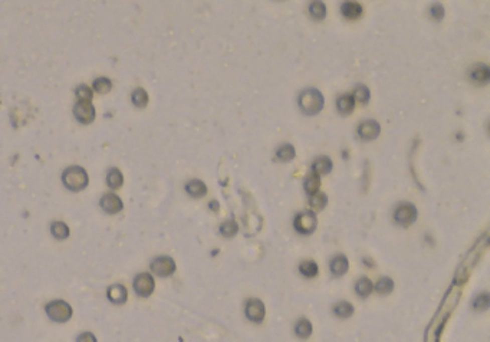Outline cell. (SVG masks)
Listing matches in <instances>:
<instances>
[{
	"instance_id": "6da1fadb",
	"label": "cell",
	"mask_w": 490,
	"mask_h": 342,
	"mask_svg": "<svg viewBox=\"0 0 490 342\" xmlns=\"http://www.w3.org/2000/svg\"><path fill=\"white\" fill-rule=\"evenodd\" d=\"M298 104L300 111L305 115H316L325 107V98L319 89L308 88L300 92L298 98Z\"/></svg>"
},
{
	"instance_id": "7a4b0ae2",
	"label": "cell",
	"mask_w": 490,
	"mask_h": 342,
	"mask_svg": "<svg viewBox=\"0 0 490 342\" xmlns=\"http://www.w3.org/2000/svg\"><path fill=\"white\" fill-rule=\"evenodd\" d=\"M62 183L64 186L71 190V192H82L88 186L89 183V177H88V173H86L82 167H78V165H72V167H68L66 170L62 173Z\"/></svg>"
},
{
	"instance_id": "3957f363",
	"label": "cell",
	"mask_w": 490,
	"mask_h": 342,
	"mask_svg": "<svg viewBox=\"0 0 490 342\" xmlns=\"http://www.w3.org/2000/svg\"><path fill=\"white\" fill-rule=\"evenodd\" d=\"M45 312L51 321L58 322V323H65L72 318V306L62 299L49 302L45 306Z\"/></svg>"
},
{
	"instance_id": "277c9868",
	"label": "cell",
	"mask_w": 490,
	"mask_h": 342,
	"mask_svg": "<svg viewBox=\"0 0 490 342\" xmlns=\"http://www.w3.org/2000/svg\"><path fill=\"white\" fill-rule=\"evenodd\" d=\"M295 229L298 230L300 235H310L315 232L316 226H318V219L316 214L313 213L312 210H305L296 214L295 217Z\"/></svg>"
},
{
	"instance_id": "5b68a950",
	"label": "cell",
	"mask_w": 490,
	"mask_h": 342,
	"mask_svg": "<svg viewBox=\"0 0 490 342\" xmlns=\"http://www.w3.org/2000/svg\"><path fill=\"white\" fill-rule=\"evenodd\" d=\"M417 207L413 203H401L398 204V207L395 209L394 212V219L395 222L403 227H408L411 226L417 220Z\"/></svg>"
},
{
	"instance_id": "8992f818",
	"label": "cell",
	"mask_w": 490,
	"mask_h": 342,
	"mask_svg": "<svg viewBox=\"0 0 490 342\" xmlns=\"http://www.w3.org/2000/svg\"><path fill=\"white\" fill-rule=\"evenodd\" d=\"M134 292L139 298H149L155 289V280L149 273H139L134 279Z\"/></svg>"
},
{
	"instance_id": "52a82bcc",
	"label": "cell",
	"mask_w": 490,
	"mask_h": 342,
	"mask_svg": "<svg viewBox=\"0 0 490 342\" xmlns=\"http://www.w3.org/2000/svg\"><path fill=\"white\" fill-rule=\"evenodd\" d=\"M151 272L157 276L167 278L176 272V263L170 256H158L151 262Z\"/></svg>"
},
{
	"instance_id": "ba28073f",
	"label": "cell",
	"mask_w": 490,
	"mask_h": 342,
	"mask_svg": "<svg viewBox=\"0 0 490 342\" xmlns=\"http://www.w3.org/2000/svg\"><path fill=\"white\" fill-rule=\"evenodd\" d=\"M74 117L79 124L88 125L95 119V108L91 102H76L74 105Z\"/></svg>"
},
{
	"instance_id": "9c48e42d",
	"label": "cell",
	"mask_w": 490,
	"mask_h": 342,
	"mask_svg": "<svg viewBox=\"0 0 490 342\" xmlns=\"http://www.w3.org/2000/svg\"><path fill=\"white\" fill-rule=\"evenodd\" d=\"M99 206L108 214H117L124 209V203H122L121 197L117 196L115 193H105L99 200Z\"/></svg>"
},
{
	"instance_id": "30bf717a",
	"label": "cell",
	"mask_w": 490,
	"mask_h": 342,
	"mask_svg": "<svg viewBox=\"0 0 490 342\" xmlns=\"http://www.w3.org/2000/svg\"><path fill=\"white\" fill-rule=\"evenodd\" d=\"M380 132H381V125L375 119L364 121L358 125V129H357L358 137L364 141H373L380 135Z\"/></svg>"
},
{
	"instance_id": "8fae6325",
	"label": "cell",
	"mask_w": 490,
	"mask_h": 342,
	"mask_svg": "<svg viewBox=\"0 0 490 342\" xmlns=\"http://www.w3.org/2000/svg\"><path fill=\"white\" fill-rule=\"evenodd\" d=\"M265 305L263 302L259 299H250L246 303V316L249 318V321L255 322V323H260L265 319Z\"/></svg>"
},
{
	"instance_id": "7c38bea8",
	"label": "cell",
	"mask_w": 490,
	"mask_h": 342,
	"mask_svg": "<svg viewBox=\"0 0 490 342\" xmlns=\"http://www.w3.org/2000/svg\"><path fill=\"white\" fill-rule=\"evenodd\" d=\"M470 81L476 85H487L490 81V68L486 64L474 65L470 71Z\"/></svg>"
},
{
	"instance_id": "4fadbf2b",
	"label": "cell",
	"mask_w": 490,
	"mask_h": 342,
	"mask_svg": "<svg viewBox=\"0 0 490 342\" xmlns=\"http://www.w3.org/2000/svg\"><path fill=\"white\" fill-rule=\"evenodd\" d=\"M341 13L348 21H357L363 16L364 8L355 0H347L341 5Z\"/></svg>"
},
{
	"instance_id": "5bb4252c",
	"label": "cell",
	"mask_w": 490,
	"mask_h": 342,
	"mask_svg": "<svg viewBox=\"0 0 490 342\" xmlns=\"http://www.w3.org/2000/svg\"><path fill=\"white\" fill-rule=\"evenodd\" d=\"M107 298L114 305H124L128 299V290L124 285H111L107 289Z\"/></svg>"
},
{
	"instance_id": "9a60e30c",
	"label": "cell",
	"mask_w": 490,
	"mask_h": 342,
	"mask_svg": "<svg viewBox=\"0 0 490 342\" xmlns=\"http://www.w3.org/2000/svg\"><path fill=\"white\" fill-rule=\"evenodd\" d=\"M337 109L342 115H350L355 109V99L351 94H344L337 99Z\"/></svg>"
},
{
	"instance_id": "2e32d148",
	"label": "cell",
	"mask_w": 490,
	"mask_h": 342,
	"mask_svg": "<svg viewBox=\"0 0 490 342\" xmlns=\"http://www.w3.org/2000/svg\"><path fill=\"white\" fill-rule=\"evenodd\" d=\"M330 269L334 276H342L348 272V259L344 255L335 256L330 263Z\"/></svg>"
},
{
	"instance_id": "e0dca14e",
	"label": "cell",
	"mask_w": 490,
	"mask_h": 342,
	"mask_svg": "<svg viewBox=\"0 0 490 342\" xmlns=\"http://www.w3.org/2000/svg\"><path fill=\"white\" fill-rule=\"evenodd\" d=\"M184 189H186V192L189 193L192 197H194V199H199V197H203V196L207 194V186H206L202 180H197V179L187 182V184H186Z\"/></svg>"
},
{
	"instance_id": "ac0fdd59",
	"label": "cell",
	"mask_w": 490,
	"mask_h": 342,
	"mask_svg": "<svg viewBox=\"0 0 490 342\" xmlns=\"http://www.w3.org/2000/svg\"><path fill=\"white\" fill-rule=\"evenodd\" d=\"M308 11L310 18L315 21H323L326 18V5L322 0H312Z\"/></svg>"
},
{
	"instance_id": "d6986e66",
	"label": "cell",
	"mask_w": 490,
	"mask_h": 342,
	"mask_svg": "<svg viewBox=\"0 0 490 342\" xmlns=\"http://www.w3.org/2000/svg\"><path fill=\"white\" fill-rule=\"evenodd\" d=\"M51 233L58 240H65L71 235L68 225L64 223V222H59V220H55V222L51 223Z\"/></svg>"
},
{
	"instance_id": "ffe728a7",
	"label": "cell",
	"mask_w": 490,
	"mask_h": 342,
	"mask_svg": "<svg viewBox=\"0 0 490 342\" xmlns=\"http://www.w3.org/2000/svg\"><path fill=\"white\" fill-rule=\"evenodd\" d=\"M351 95L354 96V99L358 101L360 104L367 105V104L370 102V99H371V91H370V88H368L367 85L360 84V85H357L355 88H354Z\"/></svg>"
},
{
	"instance_id": "44dd1931",
	"label": "cell",
	"mask_w": 490,
	"mask_h": 342,
	"mask_svg": "<svg viewBox=\"0 0 490 342\" xmlns=\"http://www.w3.org/2000/svg\"><path fill=\"white\" fill-rule=\"evenodd\" d=\"M124 183V176L118 168H111L107 173V186L112 190H117Z\"/></svg>"
},
{
	"instance_id": "7402d4cb",
	"label": "cell",
	"mask_w": 490,
	"mask_h": 342,
	"mask_svg": "<svg viewBox=\"0 0 490 342\" xmlns=\"http://www.w3.org/2000/svg\"><path fill=\"white\" fill-rule=\"evenodd\" d=\"M328 203V196L325 193H315L310 196L309 199V206L313 212H320L325 209V206Z\"/></svg>"
},
{
	"instance_id": "603a6c76",
	"label": "cell",
	"mask_w": 490,
	"mask_h": 342,
	"mask_svg": "<svg viewBox=\"0 0 490 342\" xmlns=\"http://www.w3.org/2000/svg\"><path fill=\"white\" fill-rule=\"evenodd\" d=\"M374 290L373 282L368 278H361L357 283H355V292L358 296L361 298H368L371 295V292Z\"/></svg>"
},
{
	"instance_id": "cb8c5ba5",
	"label": "cell",
	"mask_w": 490,
	"mask_h": 342,
	"mask_svg": "<svg viewBox=\"0 0 490 342\" xmlns=\"http://www.w3.org/2000/svg\"><path fill=\"white\" fill-rule=\"evenodd\" d=\"M295 157H296V150H295V147L290 145V144H283V145H280V147L277 148L276 151L277 160L283 161V162H289V161L293 160Z\"/></svg>"
},
{
	"instance_id": "d4e9b609",
	"label": "cell",
	"mask_w": 490,
	"mask_h": 342,
	"mask_svg": "<svg viewBox=\"0 0 490 342\" xmlns=\"http://www.w3.org/2000/svg\"><path fill=\"white\" fill-rule=\"evenodd\" d=\"M332 170V161H331L330 157H319L316 158L315 162L312 164V171L316 173V174H328Z\"/></svg>"
},
{
	"instance_id": "484cf974",
	"label": "cell",
	"mask_w": 490,
	"mask_h": 342,
	"mask_svg": "<svg viewBox=\"0 0 490 342\" xmlns=\"http://www.w3.org/2000/svg\"><path fill=\"white\" fill-rule=\"evenodd\" d=\"M319 189H320V176L312 171L308 177L305 179V190H306V193H308L309 196H312V194L319 192Z\"/></svg>"
},
{
	"instance_id": "4316f807",
	"label": "cell",
	"mask_w": 490,
	"mask_h": 342,
	"mask_svg": "<svg viewBox=\"0 0 490 342\" xmlns=\"http://www.w3.org/2000/svg\"><path fill=\"white\" fill-rule=\"evenodd\" d=\"M131 101H132V104H134L137 108H145L147 105H148V101H149L147 91L142 89V88H137V89L132 92V95H131Z\"/></svg>"
},
{
	"instance_id": "83f0119b",
	"label": "cell",
	"mask_w": 490,
	"mask_h": 342,
	"mask_svg": "<svg viewBox=\"0 0 490 342\" xmlns=\"http://www.w3.org/2000/svg\"><path fill=\"white\" fill-rule=\"evenodd\" d=\"M299 272L306 278H315L318 275V272H319V267L316 265V262H313V260H305V262L300 263Z\"/></svg>"
},
{
	"instance_id": "f1b7e54d",
	"label": "cell",
	"mask_w": 490,
	"mask_h": 342,
	"mask_svg": "<svg viewBox=\"0 0 490 342\" xmlns=\"http://www.w3.org/2000/svg\"><path fill=\"white\" fill-rule=\"evenodd\" d=\"M334 313H335L338 318L347 319V318H350L352 313H354V306H352L351 303L342 300V302H338V303L334 306Z\"/></svg>"
},
{
	"instance_id": "f546056e",
	"label": "cell",
	"mask_w": 490,
	"mask_h": 342,
	"mask_svg": "<svg viewBox=\"0 0 490 342\" xmlns=\"http://www.w3.org/2000/svg\"><path fill=\"white\" fill-rule=\"evenodd\" d=\"M295 332L300 339H308L312 335V323L308 319H300L295 328Z\"/></svg>"
},
{
	"instance_id": "4dcf8cb0",
	"label": "cell",
	"mask_w": 490,
	"mask_h": 342,
	"mask_svg": "<svg viewBox=\"0 0 490 342\" xmlns=\"http://www.w3.org/2000/svg\"><path fill=\"white\" fill-rule=\"evenodd\" d=\"M393 289H394V282L390 278H381L375 283V290L380 295H388L393 292Z\"/></svg>"
},
{
	"instance_id": "1f68e13d",
	"label": "cell",
	"mask_w": 490,
	"mask_h": 342,
	"mask_svg": "<svg viewBox=\"0 0 490 342\" xmlns=\"http://www.w3.org/2000/svg\"><path fill=\"white\" fill-rule=\"evenodd\" d=\"M94 89L98 94H108L112 89V82L108 78H96L94 81Z\"/></svg>"
},
{
	"instance_id": "d6a6232c",
	"label": "cell",
	"mask_w": 490,
	"mask_h": 342,
	"mask_svg": "<svg viewBox=\"0 0 490 342\" xmlns=\"http://www.w3.org/2000/svg\"><path fill=\"white\" fill-rule=\"evenodd\" d=\"M75 95L81 102H91L92 101V91L88 85H79L75 89Z\"/></svg>"
},
{
	"instance_id": "836d02e7",
	"label": "cell",
	"mask_w": 490,
	"mask_h": 342,
	"mask_svg": "<svg viewBox=\"0 0 490 342\" xmlns=\"http://www.w3.org/2000/svg\"><path fill=\"white\" fill-rule=\"evenodd\" d=\"M237 223L235 220H226L223 225L220 226V233L224 237H235L237 235Z\"/></svg>"
},
{
	"instance_id": "e575fe53",
	"label": "cell",
	"mask_w": 490,
	"mask_h": 342,
	"mask_svg": "<svg viewBox=\"0 0 490 342\" xmlns=\"http://www.w3.org/2000/svg\"><path fill=\"white\" fill-rule=\"evenodd\" d=\"M430 16L437 22L443 21L444 16H446V9H444V6H443L441 3H434V5H431V8H430Z\"/></svg>"
},
{
	"instance_id": "d590c367",
	"label": "cell",
	"mask_w": 490,
	"mask_h": 342,
	"mask_svg": "<svg viewBox=\"0 0 490 342\" xmlns=\"http://www.w3.org/2000/svg\"><path fill=\"white\" fill-rule=\"evenodd\" d=\"M473 305H474V309L486 310L487 308H489V305H490L489 295H487V293H483V295H480L479 298L474 300V303H473Z\"/></svg>"
},
{
	"instance_id": "8d00e7d4",
	"label": "cell",
	"mask_w": 490,
	"mask_h": 342,
	"mask_svg": "<svg viewBox=\"0 0 490 342\" xmlns=\"http://www.w3.org/2000/svg\"><path fill=\"white\" fill-rule=\"evenodd\" d=\"M76 342H96V338L91 332H84L78 336Z\"/></svg>"
},
{
	"instance_id": "74e56055",
	"label": "cell",
	"mask_w": 490,
	"mask_h": 342,
	"mask_svg": "<svg viewBox=\"0 0 490 342\" xmlns=\"http://www.w3.org/2000/svg\"><path fill=\"white\" fill-rule=\"evenodd\" d=\"M210 209H212V210H216V212H219V203H217V202H212V203H210Z\"/></svg>"
}]
</instances>
